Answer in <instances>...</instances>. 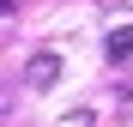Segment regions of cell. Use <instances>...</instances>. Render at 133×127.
Returning a JSON list of instances; mask_svg holds the SVG:
<instances>
[{"label":"cell","instance_id":"cell-1","mask_svg":"<svg viewBox=\"0 0 133 127\" xmlns=\"http://www.w3.org/2000/svg\"><path fill=\"white\" fill-rule=\"evenodd\" d=\"M24 79H30V91H49V85L61 79V55H55V49H36L30 67H24Z\"/></svg>","mask_w":133,"mask_h":127},{"label":"cell","instance_id":"cell-2","mask_svg":"<svg viewBox=\"0 0 133 127\" xmlns=\"http://www.w3.org/2000/svg\"><path fill=\"white\" fill-rule=\"evenodd\" d=\"M103 55H109V61H127V55H133V18H115V24H109Z\"/></svg>","mask_w":133,"mask_h":127},{"label":"cell","instance_id":"cell-3","mask_svg":"<svg viewBox=\"0 0 133 127\" xmlns=\"http://www.w3.org/2000/svg\"><path fill=\"white\" fill-rule=\"evenodd\" d=\"M121 115H127V121H133V91H127V97H121Z\"/></svg>","mask_w":133,"mask_h":127}]
</instances>
